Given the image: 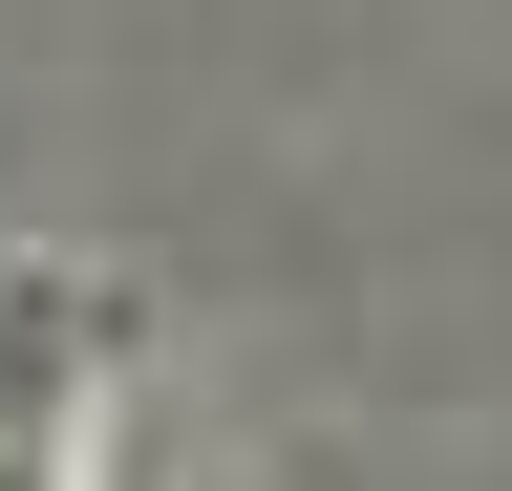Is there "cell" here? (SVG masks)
<instances>
[{"mask_svg":"<svg viewBox=\"0 0 512 491\" xmlns=\"http://www.w3.org/2000/svg\"><path fill=\"white\" fill-rule=\"evenodd\" d=\"M107 406H128V299L86 257L0 278V491H107Z\"/></svg>","mask_w":512,"mask_h":491,"instance_id":"cell-1","label":"cell"}]
</instances>
